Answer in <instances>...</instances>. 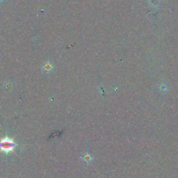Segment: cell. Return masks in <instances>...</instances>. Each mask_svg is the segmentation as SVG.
I'll return each mask as SVG.
<instances>
[{
    "label": "cell",
    "instance_id": "cell-1",
    "mask_svg": "<svg viewBox=\"0 0 178 178\" xmlns=\"http://www.w3.org/2000/svg\"><path fill=\"white\" fill-rule=\"evenodd\" d=\"M16 145L17 144L15 143L12 138L7 137L0 140V150L5 152V153L14 152V148Z\"/></svg>",
    "mask_w": 178,
    "mask_h": 178
},
{
    "label": "cell",
    "instance_id": "cell-2",
    "mask_svg": "<svg viewBox=\"0 0 178 178\" xmlns=\"http://www.w3.org/2000/svg\"><path fill=\"white\" fill-rule=\"evenodd\" d=\"M82 159L84 160V162L86 163H89L92 162V157L91 155L86 153V154H84L83 156H82Z\"/></svg>",
    "mask_w": 178,
    "mask_h": 178
},
{
    "label": "cell",
    "instance_id": "cell-3",
    "mask_svg": "<svg viewBox=\"0 0 178 178\" xmlns=\"http://www.w3.org/2000/svg\"><path fill=\"white\" fill-rule=\"evenodd\" d=\"M43 68H44L45 71L50 72L51 70L53 69V65L50 63H47L45 64Z\"/></svg>",
    "mask_w": 178,
    "mask_h": 178
},
{
    "label": "cell",
    "instance_id": "cell-4",
    "mask_svg": "<svg viewBox=\"0 0 178 178\" xmlns=\"http://www.w3.org/2000/svg\"><path fill=\"white\" fill-rule=\"evenodd\" d=\"M0 1H4V0H0Z\"/></svg>",
    "mask_w": 178,
    "mask_h": 178
}]
</instances>
